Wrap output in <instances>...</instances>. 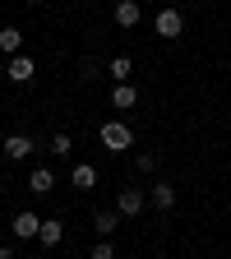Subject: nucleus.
Segmentation results:
<instances>
[{
  "label": "nucleus",
  "instance_id": "f257e3e1",
  "mask_svg": "<svg viewBox=\"0 0 231 259\" xmlns=\"http://www.w3.org/2000/svg\"><path fill=\"white\" fill-rule=\"evenodd\" d=\"M97 135H102V148H111V153H125V148H134V130H129L125 120H107L102 130H97Z\"/></svg>",
  "mask_w": 231,
  "mask_h": 259
},
{
  "label": "nucleus",
  "instance_id": "f03ea898",
  "mask_svg": "<svg viewBox=\"0 0 231 259\" xmlns=\"http://www.w3.org/2000/svg\"><path fill=\"white\" fill-rule=\"evenodd\" d=\"M37 232H42V218L32 213V208H23V213L14 218V236H19V241H37Z\"/></svg>",
  "mask_w": 231,
  "mask_h": 259
},
{
  "label": "nucleus",
  "instance_id": "7ed1b4c3",
  "mask_svg": "<svg viewBox=\"0 0 231 259\" xmlns=\"http://www.w3.org/2000/svg\"><path fill=\"white\" fill-rule=\"evenodd\" d=\"M180 32H185L180 10H157V37H180Z\"/></svg>",
  "mask_w": 231,
  "mask_h": 259
},
{
  "label": "nucleus",
  "instance_id": "20e7f679",
  "mask_svg": "<svg viewBox=\"0 0 231 259\" xmlns=\"http://www.w3.org/2000/svg\"><path fill=\"white\" fill-rule=\"evenodd\" d=\"M116 213H120V218H139V213H144V190H120Z\"/></svg>",
  "mask_w": 231,
  "mask_h": 259
},
{
  "label": "nucleus",
  "instance_id": "39448f33",
  "mask_svg": "<svg viewBox=\"0 0 231 259\" xmlns=\"http://www.w3.org/2000/svg\"><path fill=\"white\" fill-rule=\"evenodd\" d=\"M144 10H139V0H116V23L120 28H139Z\"/></svg>",
  "mask_w": 231,
  "mask_h": 259
},
{
  "label": "nucleus",
  "instance_id": "423d86ee",
  "mask_svg": "<svg viewBox=\"0 0 231 259\" xmlns=\"http://www.w3.org/2000/svg\"><path fill=\"white\" fill-rule=\"evenodd\" d=\"M32 74H37L32 56H10V83H28Z\"/></svg>",
  "mask_w": 231,
  "mask_h": 259
},
{
  "label": "nucleus",
  "instance_id": "0eeeda50",
  "mask_svg": "<svg viewBox=\"0 0 231 259\" xmlns=\"http://www.w3.org/2000/svg\"><path fill=\"white\" fill-rule=\"evenodd\" d=\"M37 241H42L47 250H56V245L65 241V222H56V218H42V232H37Z\"/></svg>",
  "mask_w": 231,
  "mask_h": 259
},
{
  "label": "nucleus",
  "instance_id": "6e6552de",
  "mask_svg": "<svg viewBox=\"0 0 231 259\" xmlns=\"http://www.w3.org/2000/svg\"><path fill=\"white\" fill-rule=\"evenodd\" d=\"M134 102H139V88H134V83H116V88H111V107H116V111H129Z\"/></svg>",
  "mask_w": 231,
  "mask_h": 259
},
{
  "label": "nucleus",
  "instance_id": "1a4fd4ad",
  "mask_svg": "<svg viewBox=\"0 0 231 259\" xmlns=\"http://www.w3.org/2000/svg\"><path fill=\"white\" fill-rule=\"evenodd\" d=\"M116 227H120V213H116V208H102V213L93 218V232L102 236V241H111V232H116Z\"/></svg>",
  "mask_w": 231,
  "mask_h": 259
},
{
  "label": "nucleus",
  "instance_id": "9d476101",
  "mask_svg": "<svg viewBox=\"0 0 231 259\" xmlns=\"http://www.w3.org/2000/svg\"><path fill=\"white\" fill-rule=\"evenodd\" d=\"M28 153H32V139L28 135H5V157L10 162H23Z\"/></svg>",
  "mask_w": 231,
  "mask_h": 259
},
{
  "label": "nucleus",
  "instance_id": "9b49d317",
  "mask_svg": "<svg viewBox=\"0 0 231 259\" xmlns=\"http://www.w3.org/2000/svg\"><path fill=\"white\" fill-rule=\"evenodd\" d=\"M70 181H74L79 190H93V185H97V167H93V162H74V171H70Z\"/></svg>",
  "mask_w": 231,
  "mask_h": 259
},
{
  "label": "nucleus",
  "instance_id": "f8f14e48",
  "mask_svg": "<svg viewBox=\"0 0 231 259\" xmlns=\"http://www.w3.org/2000/svg\"><path fill=\"white\" fill-rule=\"evenodd\" d=\"M153 204H157L162 213L176 208V185H171V181H157V185H153Z\"/></svg>",
  "mask_w": 231,
  "mask_h": 259
},
{
  "label": "nucleus",
  "instance_id": "ddd939ff",
  "mask_svg": "<svg viewBox=\"0 0 231 259\" xmlns=\"http://www.w3.org/2000/svg\"><path fill=\"white\" fill-rule=\"evenodd\" d=\"M51 185H56V171H51V167H37V171L28 176V190H32V194H47Z\"/></svg>",
  "mask_w": 231,
  "mask_h": 259
},
{
  "label": "nucleus",
  "instance_id": "4468645a",
  "mask_svg": "<svg viewBox=\"0 0 231 259\" xmlns=\"http://www.w3.org/2000/svg\"><path fill=\"white\" fill-rule=\"evenodd\" d=\"M19 47H23V32L19 28H0V51H5V56H19Z\"/></svg>",
  "mask_w": 231,
  "mask_h": 259
},
{
  "label": "nucleus",
  "instance_id": "2eb2a0df",
  "mask_svg": "<svg viewBox=\"0 0 231 259\" xmlns=\"http://www.w3.org/2000/svg\"><path fill=\"white\" fill-rule=\"evenodd\" d=\"M129 70H134V60H129V56H116V60L107 65V74H111L116 83H129Z\"/></svg>",
  "mask_w": 231,
  "mask_h": 259
},
{
  "label": "nucleus",
  "instance_id": "dca6fc26",
  "mask_svg": "<svg viewBox=\"0 0 231 259\" xmlns=\"http://www.w3.org/2000/svg\"><path fill=\"white\" fill-rule=\"evenodd\" d=\"M51 153H56V157H70V153H74L70 135H56V139H51Z\"/></svg>",
  "mask_w": 231,
  "mask_h": 259
},
{
  "label": "nucleus",
  "instance_id": "f3484780",
  "mask_svg": "<svg viewBox=\"0 0 231 259\" xmlns=\"http://www.w3.org/2000/svg\"><path fill=\"white\" fill-rule=\"evenodd\" d=\"M88 259H116V245H111V241H97Z\"/></svg>",
  "mask_w": 231,
  "mask_h": 259
},
{
  "label": "nucleus",
  "instance_id": "a211bd4d",
  "mask_svg": "<svg viewBox=\"0 0 231 259\" xmlns=\"http://www.w3.org/2000/svg\"><path fill=\"white\" fill-rule=\"evenodd\" d=\"M134 167H139V171H153V167H157V157H153V153H139V157H134Z\"/></svg>",
  "mask_w": 231,
  "mask_h": 259
},
{
  "label": "nucleus",
  "instance_id": "6ab92c4d",
  "mask_svg": "<svg viewBox=\"0 0 231 259\" xmlns=\"http://www.w3.org/2000/svg\"><path fill=\"white\" fill-rule=\"evenodd\" d=\"M0 259H14V254H10V245H0Z\"/></svg>",
  "mask_w": 231,
  "mask_h": 259
}]
</instances>
